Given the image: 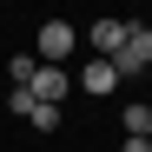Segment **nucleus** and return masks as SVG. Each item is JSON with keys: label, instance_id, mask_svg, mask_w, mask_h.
<instances>
[{"label": "nucleus", "instance_id": "nucleus-1", "mask_svg": "<svg viewBox=\"0 0 152 152\" xmlns=\"http://www.w3.org/2000/svg\"><path fill=\"white\" fill-rule=\"evenodd\" d=\"M73 46H80V27H66V20H46V27L33 33V60L40 66H66Z\"/></svg>", "mask_w": 152, "mask_h": 152}, {"label": "nucleus", "instance_id": "nucleus-2", "mask_svg": "<svg viewBox=\"0 0 152 152\" xmlns=\"http://www.w3.org/2000/svg\"><path fill=\"white\" fill-rule=\"evenodd\" d=\"M119 80H139V73H152V27H139L132 20V33H126V46H119Z\"/></svg>", "mask_w": 152, "mask_h": 152}, {"label": "nucleus", "instance_id": "nucleus-3", "mask_svg": "<svg viewBox=\"0 0 152 152\" xmlns=\"http://www.w3.org/2000/svg\"><path fill=\"white\" fill-rule=\"evenodd\" d=\"M126 33H132V20H93V27H86V46H93V60H119Z\"/></svg>", "mask_w": 152, "mask_h": 152}, {"label": "nucleus", "instance_id": "nucleus-4", "mask_svg": "<svg viewBox=\"0 0 152 152\" xmlns=\"http://www.w3.org/2000/svg\"><path fill=\"white\" fill-rule=\"evenodd\" d=\"M33 99H40V106H60V99H66V66H40L33 73V86H27Z\"/></svg>", "mask_w": 152, "mask_h": 152}, {"label": "nucleus", "instance_id": "nucleus-5", "mask_svg": "<svg viewBox=\"0 0 152 152\" xmlns=\"http://www.w3.org/2000/svg\"><path fill=\"white\" fill-rule=\"evenodd\" d=\"M119 86V66L113 60H86V73H80V93H93V99H106Z\"/></svg>", "mask_w": 152, "mask_h": 152}, {"label": "nucleus", "instance_id": "nucleus-6", "mask_svg": "<svg viewBox=\"0 0 152 152\" xmlns=\"http://www.w3.org/2000/svg\"><path fill=\"white\" fill-rule=\"evenodd\" d=\"M33 73H40L33 53H13V60H7V80H13V86H33Z\"/></svg>", "mask_w": 152, "mask_h": 152}, {"label": "nucleus", "instance_id": "nucleus-7", "mask_svg": "<svg viewBox=\"0 0 152 152\" xmlns=\"http://www.w3.org/2000/svg\"><path fill=\"white\" fill-rule=\"evenodd\" d=\"M152 132V106H126V139H145Z\"/></svg>", "mask_w": 152, "mask_h": 152}, {"label": "nucleus", "instance_id": "nucleus-8", "mask_svg": "<svg viewBox=\"0 0 152 152\" xmlns=\"http://www.w3.org/2000/svg\"><path fill=\"white\" fill-rule=\"evenodd\" d=\"M33 106H40V99H33V93H27V86H7V113H13V119H27V113H33Z\"/></svg>", "mask_w": 152, "mask_h": 152}, {"label": "nucleus", "instance_id": "nucleus-9", "mask_svg": "<svg viewBox=\"0 0 152 152\" xmlns=\"http://www.w3.org/2000/svg\"><path fill=\"white\" fill-rule=\"evenodd\" d=\"M27 126H33V132H60V106H33Z\"/></svg>", "mask_w": 152, "mask_h": 152}, {"label": "nucleus", "instance_id": "nucleus-10", "mask_svg": "<svg viewBox=\"0 0 152 152\" xmlns=\"http://www.w3.org/2000/svg\"><path fill=\"white\" fill-rule=\"evenodd\" d=\"M119 152H152V145L145 139H119Z\"/></svg>", "mask_w": 152, "mask_h": 152}, {"label": "nucleus", "instance_id": "nucleus-11", "mask_svg": "<svg viewBox=\"0 0 152 152\" xmlns=\"http://www.w3.org/2000/svg\"><path fill=\"white\" fill-rule=\"evenodd\" d=\"M145 145H152V132H145Z\"/></svg>", "mask_w": 152, "mask_h": 152}]
</instances>
